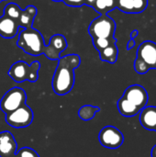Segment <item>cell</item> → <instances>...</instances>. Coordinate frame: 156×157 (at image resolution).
<instances>
[{
    "label": "cell",
    "instance_id": "cell-9",
    "mask_svg": "<svg viewBox=\"0 0 156 157\" xmlns=\"http://www.w3.org/2000/svg\"><path fill=\"white\" fill-rule=\"evenodd\" d=\"M137 58L141 59L148 69H156V43L152 40L142 42L137 51Z\"/></svg>",
    "mask_w": 156,
    "mask_h": 157
},
{
    "label": "cell",
    "instance_id": "cell-29",
    "mask_svg": "<svg viewBox=\"0 0 156 157\" xmlns=\"http://www.w3.org/2000/svg\"><path fill=\"white\" fill-rule=\"evenodd\" d=\"M52 1H55V2H59V1H63V0H52Z\"/></svg>",
    "mask_w": 156,
    "mask_h": 157
},
{
    "label": "cell",
    "instance_id": "cell-15",
    "mask_svg": "<svg viewBox=\"0 0 156 157\" xmlns=\"http://www.w3.org/2000/svg\"><path fill=\"white\" fill-rule=\"evenodd\" d=\"M36 15H37V8L32 5L28 6L24 10L21 11L19 18L17 19L18 26L24 29L32 28V24Z\"/></svg>",
    "mask_w": 156,
    "mask_h": 157
},
{
    "label": "cell",
    "instance_id": "cell-11",
    "mask_svg": "<svg viewBox=\"0 0 156 157\" xmlns=\"http://www.w3.org/2000/svg\"><path fill=\"white\" fill-rule=\"evenodd\" d=\"M17 153V144L13 134L5 131L0 132V157L15 156Z\"/></svg>",
    "mask_w": 156,
    "mask_h": 157
},
{
    "label": "cell",
    "instance_id": "cell-10",
    "mask_svg": "<svg viewBox=\"0 0 156 157\" xmlns=\"http://www.w3.org/2000/svg\"><path fill=\"white\" fill-rule=\"evenodd\" d=\"M67 48V41L63 35L55 34L50 39V42L45 46V56L50 60H59L60 54Z\"/></svg>",
    "mask_w": 156,
    "mask_h": 157
},
{
    "label": "cell",
    "instance_id": "cell-32",
    "mask_svg": "<svg viewBox=\"0 0 156 157\" xmlns=\"http://www.w3.org/2000/svg\"><path fill=\"white\" fill-rule=\"evenodd\" d=\"M155 132H156V130H155Z\"/></svg>",
    "mask_w": 156,
    "mask_h": 157
},
{
    "label": "cell",
    "instance_id": "cell-2",
    "mask_svg": "<svg viewBox=\"0 0 156 157\" xmlns=\"http://www.w3.org/2000/svg\"><path fill=\"white\" fill-rule=\"evenodd\" d=\"M17 44L26 53L33 56L43 54L46 46L40 32L32 28L20 31Z\"/></svg>",
    "mask_w": 156,
    "mask_h": 157
},
{
    "label": "cell",
    "instance_id": "cell-4",
    "mask_svg": "<svg viewBox=\"0 0 156 157\" xmlns=\"http://www.w3.org/2000/svg\"><path fill=\"white\" fill-rule=\"evenodd\" d=\"M116 23L113 18L108 15H100L95 18L88 28V32L92 39L96 38H114Z\"/></svg>",
    "mask_w": 156,
    "mask_h": 157
},
{
    "label": "cell",
    "instance_id": "cell-24",
    "mask_svg": "<svg viewBox=\"0 0 156 157\" xmlns=\"http://www.w3.org/2000/svg\"><path fill=\"white\" fill-rule=\"evenodd\" d=\"M63 2L69 6L74 7H79L85 5V0H63Z\"/></svg>",
    "mask_w": 156,
    "mask_h": 157
},
{
    "label": "cell",
    "instance_id": "cell-22",
    "mask_svg": "<svg viewBox=\"0 0 156 157\" xmlns=\"http://www.w3.org/2000/svg\"><path fill=\"white\" fill-rule=\"evenodd\" d=\"M16 157H40L38 153L33 150L32 148L29 147H24L21 148L20 150L17 151V153L16 154Z\"/></svg>",
    "mask_w": 156,
    "mask_h": 157
},
{
    "label": "cell",
    "instance_id": "cell-21",
    "mask_svg": "<svg viewBox=\"0 0 156 157\" xmlns=\"http://www.w3.org/2000/svg\"><path fill=\"white\" fill-rule=\"evenodd\" d=\"M112 43H117V40L114 38L111 39H107V38H96L93 39V44L94 47L99 52H101L102 50H104L105 48H107L108 46H109Z\"/></svg>",
    "mask_w": 156,
    "mask_h": 157
},
{
    "label": "cell",
    "instance_id": "cell-25",
    "mask_svg": "<svg viewBox=\"0 0 156 157\" xmlns=\"http://www.w3.org/2000/svg\"><path fill=\"white\" fill-rule=\"evenodd\" d=\"M134 46H135V40H134V39H131V40H129V42H128L127 49H128V50H131V49H132Z\"/></svg>",
    "mask_w": 156,
    "mask_h": 157
},
{
    "label": "cell",
    "instance_id": "cell-17",
    "mask_svg": "<svg viewBox=\"0 0 156 157\" xmlns=\"http://www.w3.org/2000/svg\"><path fill=\"white\" fill-rule=\"evenodd\" d=\"M119 55V49L116 43H112L101 52H99L100 59L104 62L109 63H115L118 60Z\"/></svg>",
    "mask_w": 156,
    "mask_h": 157
},
{
    "label": "cell",
    "instance_id": "cell-8",
    "mask_svg": "<svg viewBox=\"0 0 156 157\" xmlns=\"http://www.w3.org/2000/svg\"><path fill=\"white\" fill-rule=\"evenodd\" d=\"M122 97L141 110L147 106L149 99L146 89L140 85H132L127 87Z\"/></svg>",
    "mask_w": 156,
    "mask_h": 157
},
{
    "label": "cell",
    "instance_id": "cell-12",
    "mask_svg": "<svg viewBox=\"0 0 156 157\" xmlns=\"http://www.w3.org/2000/svg\"><path fill=\"white\" fill-rule=\"evenodd\" d=\"M147 6L148 0H117V8L128 14L141 13Z\"/></svg>",
    "mask_w": 156,
    "mask_h": 157
},
{
    "label": "cell",
    "instance_id": "cell-6",
    "mask_svg": "<svg viewBox=\"0 0 156 157\" xmlns=\"http://www.w3.org/2000/svg\"><path fill=\"white\" fill-rule=\"evenodd\" d=\"M34 114L32 109L24 104L16 110L6 114V122L13 128L22 129L29 126L33 121Z\"/></svg>",
    "mask_w": 156,
    "mask_h": 157
},
{
    "label": "cell",
    "instance_id": "cell-19",
    "mask_svg": "<svg viewBox=\"0 0 156 157\" xmlns=\"http://www.w3.org/2000/svg\"><path fill=\"white\" fill-rule=\"evenodd\" d=\"M99 110L100 109L98 107L92 106V105H85L79 109L78 116L81 120L85 121H91Z\"/></svg>",
    "mask_w": 156,
    "mask_h": 157
},
{
    "label": "cell",
    "instance_id": "cell-23",
    "mask_svg": "<svg viewBox=\"0 0 156 157\" xmlns=\"http://www.w3.org/2000/svg\"><path fill=\"white\" fill-rule=\"evenodd\" d=\"M134 69L140 75H144V74H146L149 71V69L146 66V64L141 59H139L137 57H136L135 62H134Z\"/></svg>",
    "mask_w": 156,
    "mask_h": 157
},
{
    "label": "cell",
    "instance_id": "cell-3",
    "mask_svg": "<svg viewBox=\"0 0 156 157\" xmlns=\"http://www.w3.org/2000/svg\"><path fill=\"white\" fill-rule=\"evenodd\" d=\"M40 68V63L38 61L33 62L30 65L26 62L18 61L11 65L7 74L17 83H22L24 81L34 83L39 78Z\"/></svg>",
    "mask_w": 156,
    "mask_h": 157
},
{
    "label": "cell",
    "instance_id": "cell-13",
    "mask_svg": "<svg viewBox=\"0 0 156 157\" xmlns=\"http://www.w3.org/2000/svg\"><path fill=\"white\" fill-rule=\"evenodd\" d=\"M19 26L17 20L6 16L0 17V36L5 39L14 38L18 31Z\"/></svg>",
    "mask_w": 156,
    "mask_h": 157
},
{
    "label": "cell",
    "instance_id": "cell-5",
    "mask_svg": "<svg viewBox=\"0 0 156 157\" xmlns=\"http://www.w3.org/2000/svg\"><path fill=\"white\" fill-rule=\"evenodd\" d=\"M27 101V94L20 87H13L9 89L0 100V109L7 114L20 108Z\"/></svg>",
    "mask_w": 156,
    "mask_h": 157
},
{
    "label": "cell",
    "instance_id": "cell-7",
    "mask_svg": "<svg viewBox=\"0 0 156 157\" xmlns=\"http://www.w3.org/2000/svg\"><path fill=\"white\" fill-rule=\"evenodd\" d=\"M98 140L102 146L108 149H117L120 147L124 142V136L122 132L114 126L104 127L99 134Z\"/></svg>",
    "mask_w": 156,
    "mask_h": 157
},
{
    "label": "cell",
    "instance_id": "cell-28",
    "mask_svg": "<svg viewBox=\"0 0 156 157\" xmlns=\"http://www.w3.org/2000/svg\"><path fill=\"white\" fill-rule=\"evenodd\" d=\"M151 156L152 157H156V145H154L151 151Z\"/></svg>",
    "mask_w": 156,
    "mask_h": 157
},
{
    "label": "cell",
    "instance_id": "cell-30",
    "mask_svg": "<svg viewBox=\"0 0 156 157\" xmlns=\"http://www.w3.org/2000/svg\"><path fill=\"white\" fill-rule=\"evenodd\" d=\"M3 1H6V0H0V3H1V2H3Z\"/></svg>",
    "mask_w": 156,
    "mask_h": 157
},
{
    "label": "cell",
    "instance_id": "cell-14",
    "mask_svg": "<svg viewBox=\"0 0 156 157\" xmlns=\"http://www.w3.org/2000/svg\"><path fill=\"white\" fill-rule=\"evenodd\" d=\"M140 122L142 126L149 131L156 130V108L145 107L140 112Z\"/></svg>",
    "mask_w": 156,
    "mask_h": 157
},
{
    "label": "cell",
    "instance_id": "cell-26",
    "mask_svg": "<svg viewBox=\"0 0 156 157\" xmlns=\"http://www.w3.org/2000/svg\"><path fill=\"white\" fill-rule=\"evenodd\" d=\"M96 1H97V0H85V5H86V6L92 7Z\"/></svg>",
    "mask_w": 156,
    "mask_h": 157
},
{
    "label": "cell",
    "instance_id": "cell-1",
    "mask_svg": "<svg viewBox=\"0 0 156 157\" xmlns=\"http://www.w3.org/2000/svg\"><path fill=\"white\" fill-rule=\"evenodd\" d=\"M81 59L77 54H68L60 57L52 77V89L58 96L71 92L75 82L74 70L80 65Z\"/></svg>",
    "mask_w": 156,
    "mask_h": 157
},
{
    "label": "cell",
    "instance_id": "cell-16",
    "mask_svg": "<svg viewBox=\"0 0 156 157\" xmlns=\"http://www.w3.org/2000/svg\"><path fill=\"white\" fill-rule=\"evenodd\" d=\"M117 107L118 109L120 111V113L124 116V117H134L137 114H139L141 112V109H139L137 107L133 106L132 104H131L126 98H124L123 97H121L118 103H117Z\"/></svg>",
    "mask_w": 156,
    "mask_h": 157
},
{
    "label": "cell",
    "instance_id": "cell-31",
    "mask_svg": "<svg viewBox=\"0 0 156 157\" xmlns=\"http://www.w3.org/2000/svg\"><path fill=\"white\" fill-rule=\"evenodd\" d=\"M12 157H16V155H15V156H12Z\"/></svg>",
    "mask_w": 156,
    "mask_h": 157
},
{
    "label": "cell",
    "instance_id": "cell-18",
    "mask_svg": "<svg viewBox=\"0 0 156 157\" xmlns=\"http://www.w3.org/2000/svg\"><path fill=\"white\" fill-rule=\"evenodd\" d=\"M92 7L100 15H107L117 8V0H97Z\"/></svg>",
    "mask_w": 156,
    "mask_h": 157
},
{
    "label": "cell",
    "instance_id": "cell-20",
    "mask_svg": "<svg viewBox=\"0 0 156 157\" xmlns=\"http://www.w3.org/2000/svg\"><path fill=\"white\" fill-rule=\"evenodd\" d=\"M21 11L22 10L17 4L9 3L8 5L6 6V7L4 9V16L17 21V19L19 18V16L21 14Z\"/></svg>",
    "mask_w": 156,
    "mask_h": 157
},
{
    "label": "cell",
    "instance_id": "cell-27",
    "mask_svg": "<svg viewBox=\"0 0 156 157\" xmlns=\"http://www.w3.org/2000/svg\"><path fill=\"white\" fill-rule=\"evenodd\" d=\"M139 34V30H137V29H134L132 32H131V39H134L137 35Z\"/></svg>",
    "mask_w": 156,
    "mask_h": 157
}]
</instances>
